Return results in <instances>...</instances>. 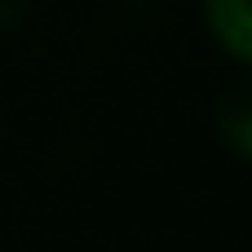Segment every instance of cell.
I'll return each instance as SVG.
<instances>
[{"instance_id": "3957f363", "label": "cell", "mask_w": 252, "mask_h": 252, "mask_svg": "<svg viewBox=\"0 0 252 252\" xmlns=\"http://www.w3.org/2000/svg\"><path fill=\"white\" fill-rule=\"evenodd\" d=\"M22 13H27V0H0V31H4V27H13Z\"/></svg>"}, {"instance_id": "6da1fadb", "label": "cell", "mask_w": 252, "mask_h": 252, "mask_svg": "<svg viewBox=\"0 0 252 252\" xmlns=\"http://www.w3.org/2000/svg\"><path fill=\"white\" fill-rule=\"evenodd\" d=\"M204 18L213 40L230 58L252 66V0H204Z\"/></svg>"}, {"instance_id": "7a4b0ae2", "label": "cell", "mask_w": 252, "mask_h": 252, "mask_svg": "<svg viewBox=\"0 0 252 252\" xmlns=\"http://www.w3.org/2000/svg\"><path fill=\"white\" fill-rule=\"evenodd\" d=\"M217 137L239 159H252V71L221 93V102H217Z\"/></svg>"}]
</instances>
